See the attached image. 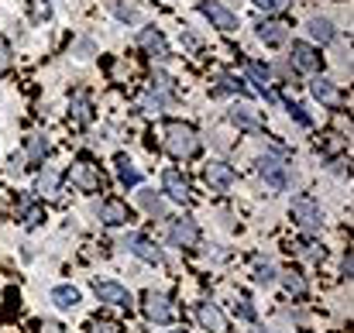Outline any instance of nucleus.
<instances>
[{
    "label": "nucleus",
    "mask_w": 354,
    "mask_h": 333,
    "mask_svg": "<svg viewBox=\"0 0 354 333\" xmlns=\"http://www.w3.org/2000/svg\"><path fill=\"white\" fill-rule=\"evenodd\" d=\"M100 220L107 223V227H124V223L131 220V210H127V203H124V200L111 196V200H104V203H100Z\"/></svg>",
    "instance_id": "18"
},
{
    "label": "nucleus",
    "mask_w": 354,
    "mask_h": 333,
    "mask_svg": "<svg viewBox=\"0 0 354 333\" xmlns=\"http://www.w3.org/2000/svg\"><path fill=\"white\" fill-rule=\"evenodd\" d=\"M138 203H141V210H145L148 217L165 220V200H162V193H155V189H141V193H138Z\"/></svg>",
    "instance_id": "24"
},
{
    "label": "nucleus",
    "mask_w": 354,
    "mask_h": 333,
    "mask_svg": "<svg viewBox=\"0 0 354 333\" xmlns=\"http://www.w3.org/2000/svg\"><path fill=\"white\" fill-rule=\"evenodd\" d=\"M275 275H279V272H275L272 258H258V261H254V282H258V285H272Z\"/></svg>",
    "instance_id": "29"
},
{
    "label": "nucleus",
    "mask_w": 354,
    "mask_h": 333,
    "mask_svg": "<svg viewBox=\"0 0 354 333\" xmlns=\"http://www.w3.org/2000/svg\"><path fill=\"white\" fill-rule=\"evenodd\" d=\"M254 35H258L261 45L279 48V45H286V38H289V21H282V17H261V21L254 24Z\"/></svg>",
    "instance_id": "10"
},
{
    "label": "nucleus",
    "mask_w": 354,
    "mask_h": 333,
    "mask_svg": "<svg viewBox=\"0 0 354 333\" xmlns=\"http://www.w3.org/2000/svg\"><path fill=\"white\" fill-rule=\"evenodd\" d=\"M114 169H118V179L124 189H134V186H141V172H138V165L127 158V155H118L114 158Z\"/></svg>",
    "instance_id": "22"
},
{
    "label": "nucleus",
    "mask_w": 354,
    "mask_h": 333,
    "mask_svg": "<svg viewBox=\"0 0 354 333\" xmlns=\"http://www.w3.org/2000/svg\"><path fill=\"white\" fill-rule=\"evenodd\" d=\"M258 175H261V182H265L268 189H275V193H286V189L292 186V172H289L286 158L275 155V151H265V155L258 158Z\"/></svg>",
    "instance_id": "2"
},
{
    "label": "nucleus",
    "mask_w": 354,
    "mask_h": 333,
    "mask_svg": "<svg viewBox=\"0 0 354 333\" xmlns=\"http://www.w3.org/2000/svg\"><path fill=\"white\" fill-rule=\"evenodd\" d=\"M10 62H14L10 41H3V38H0V73H7V69H10Z\"/></svg>",
    "instance_id": "35"
},
{
    "label": "nucleus",
    "mask_w": 354,
    "mask_h": 333,
    "mask_svg": "<svg viewBox=\"0 0 354 333\" xmlns=\"http://www.w3.org/2000/svg\"><path fill=\"white\" fill-rule=\"evenodd\" d=\"M251 333H268V330H265V327H254V330H251Z\"/></svg>",
    "instance_id": "40"
},
{
    "label": "nucleus",
    "mask_w": 354,
    "mask_h": 333,
    "mask_svg": "<svg viewBox=\"0 0 354 333\" xmlns=\"http://www.w3.org/2000/svg\"><path fill=\"white\" fill-rule=\"evenodd\" d=\"M69 179H73V186H76L80 193H104V172H100V165H97L93 158H86V155L73 162Z\"/></svg>",
    "instance_id": "4"
},
{
    "label": "nucleus",
    "mask_w": 354,
    "mask_h": 333,
    "mask_svg": "<svg viewBox=\"0 0 354 333\" xmlns=\"http://www.w3.org/2000/svg\"><path fill=\"white\" fill-rule=\"evenodd\" d=\"M224 93H237V97H251V90L244 86V79H237V76H221V83L214 86V97H224Z\"/></svg>",
    "instance_id": "28"
},
{
    "label": "nucleus",
    "mask_w": 354,
    "mask_h": 333,
    "mask_svg": "<svg viewBox=\"0 0 354 333\" xmlns=\"http://www.w3.org/2000/svg\"><path fill=\"white\" fill-rule=\"evenodd\" d=\"M69 111H73V117H76V124H90L93 120V104H90V97L86 93H76L73 97V104H69Z\"/></svg>",
    "instance_id": "27"
},
{
    "label": "nucleus",
    "mask_w": 354,
    "mask_h": 333,
    "mask_svg": "<svg viewBox=\"0 0 354 333\" xmlns=\"http://www.w3.org/2000/svg\"><path fill=\"white\" fill-rule=\"evenodd\" d=\"M52 306L62 310V313H73L80 306V289L76 285H55L52 289Z\"/></svg>",
    "instance_id": "21"
},
{
    "label": "nucleus",
    "mask_w": 354,
    "mask_h": 333,
    "mask_svg": "<svg viewBox=\"0 0 354 333\" xmlns=\"http://www.w3.org/2000/svg\"><path fill=\"white\" fill-rule=\"evenodd\" d=\"M234 313L241 316V320H248V323H254V320H258V313H254V306H251V299H248V296H237L234 299Z\"/></svg>",
    "instance_id": "32"
},
{
    "label": "nucleus",
    "mask_w": 354,
    "mask_h": 333,
    "mask_svg": "<svg viewBox=\"0 0 354 333\" xmlns=\"http://www.w3.org/2000/svg\"><path fill=\"white\" fill-rule=\"evenodd\" d=\"M227 120H231V124H234V127H241V131H251V134H261V120H258V117H254V111H251V107H244V104H241V107H231V111H227Z\"/></svg>",
    "instance_id": "19"
},
{
    "label": "nucleus",
    "mask_w": 354,
    "mask_h": 333,
    "mask_svg": "<svg viewBox=\"0 0 354 333\" xmlns=\"http://www.w3.org/2000/svg\"><path fill=\"white\" fill-rule=\"evenodd\" d=\"M41 333H66V327H59V323H52V320H45L41 327H38Z\"/></svg>",
    "instance_id": "39"
},
{
    "label": "nucleus",
    "mask_w": 354,
    "mask_h": 333,
    "mask_svg": "<svg viewBox=\"0 0 354 333\" xmlns=\"http://www.w3.org/2000/svg\"><path fill=\"white\" fill-rule=\"evenodd\" d=\"M90 333H120V327L114 320H93V323H90Z\"/></svg>",
    "instance_id": "37"
},
{
    "label": "nucleus",
    "mask_w": 354,
    "mask_h": 333,
    "mask_svg": "<svg viewBox=\"0 0 354 333\" xmlns=\"http://www.w3.org/2000/svg\"><path fill=\"white\" fill-rule=\"evenodd\" d=\"M172 333H183V330H172Z\"/></svg>",
    "instance_id": "41"
},
{
    "label": "nucleus",
    "mask_w": 354,
    "mask_h": 333,
    "mask_svg": "<svg viewBox=\"0 0 354 333\" xmlns=\"http://www.w3.org/2000/svg\"><path fill=\"white\" fill-rule=\"evenodd\" d=\"M251 3H254V7H261L265 14H279V10H282L289 0H251Z\"/></svg>",
    "instance_id": "36"
},
{
    "label": "nucleus",
    "mask_w": 354,
    "mask_h": 333,
    "mask_svg": "<svg viewBox=\"0 0 354 333\" xmlns=\"http://www.w3.org/2000/svg\"><path fill=\"white\" fill-rule=\"evenodd\" d=\"M275 278L282 282V289H286L292 299H306V296H310V282H306V275H303L299 268H282Z\"/></svg>",
    "instance_id": "17"
},
{
    "label": "nucleus",
    "mask_w": 354,
    "mask_h": 333,
    "mask_svg": "<svg viewBox=\"0 0 354 333\" xmlns=\"http://www.w3.org/2000/svg\"><path fill=\"white\" fill-rule=\"evenodd\" d=\"M306 35H310L313 41H320V45H330L337 31H334V24H330L327 17H310V21H306Z\"/></svg>",
    "instance_id": "23"
},
{
    "label": "nucleus",
    "mask_w": 354,
    "mask_h": 333,
    "mask_svg": "<svg viewBox=\"0 0 354 333\" xmlns=\"http://www.w3.org/2000/svg\"><path fill=\"white\" fill-rule=\"evenodd\" d=\"M120 247H127L134 258H141L145 265H162L165 261V254H162V247L155 244V240H148L145 234H127L124 240H120Z\"/></svg>",
    "instance_id": "8"
},
{
    "label": "nucleus",
    "mask_w": 354,
    "mask_h": 333,
    "mask_svg": "<svg viewBox=\"0 0 354 333\" xmlns=\"http://www.w3.org/2000/svg\"><path fill=\"white\" fill-rule=\"evenodd\" d=\"M169 240H172V247H183V251L200 247V227H196V220L193 217L169 220Z\"/></svg>",
    "instance_id": "6"
},
{
    "label": "nucleus",
    "mask_w": 354,
    "mask_h": 333,
    "mask_svg": "<svg viewBox=\"0 0 354 333\" xmlns=\"http://www.w3.org/2000/svg\"><path fill=\"white\" fill-rule=\"evenodd\" d=\"M292 247H296V254H299L303 261H320V258H324V247L313 244V240H296Z\"/></svg>",
    "instance_id": "31"
},
{
    "label": "nucleus",
    "mask_w": 354,
    "mask_h": 333,
    "mask_svg": "<svg viewBox=\"0 0 354 333\" xmlns=\"http://www.w3.org/2000/svg\"><path fill=\"white\" fill-rule=\"evenodd\" d=\"M196 7H200V14H203V17H207L217 31H224V35H227V31H237V24H241L234 10H227L221 0H200Z\"/></svg>",
    "instance_id": "9"
},
{
    "label": "nucleus",
    "mask_w": 354,
    "mask_h": 333,
    "mask_svg": "<svg viewBox=\"0 0 354 333\" xmlns=\"http://www.w3.org/2000/svg\"><path fill=\"white\" fill-rule=\"evenodd\" d=\"M93 292L100 296V303H111V306H120V310H131V292H127L120 282H107V278L100 282V278H97V282H93Z\"/></svg>",
    "instance_id": "15"
},
{
    "label": "nucleus",
    "mask_w": 354,
    "mask_h": 333,
    "mask_svg": "<svg viewBox=\"0 0 354 333\" xmlns=\"http://www.w3.org/2000/svg\"><path fill=\"white\" fill-rule=\"evenodd\" d=\"M289 213H292V220L299 230H306V234H320L324 230V210H320V203L313 200V196H306V193H299V196H292V203H289Z\"/></svg>",
    "instance_id": "3"
},
{
    "label": "nucleus",
    "mask_w": 354,
    "mask_h": 333,
    "mask_svg": "<svg viewBox=\"0 0 354 333\" xmlns=\"http://www.w3.org/2000/svg\"><path fill=\"white\" fill-rule=\"evenodd\" d=\"M289 66L296 73H320L324 69V55L310 45V41H292L289 48Z\"/></svg>",
    "instance_id": "7"
},
{
    "label": "nucleus",
    "mask_w": 354,
    "mask_h": 333,
    "mask_svg": "<svg viewBox=\"0 0 354 333\" xmlns=\"http://www.w3.org/2000/svg\"><path fill=\"white\" fill-rule=\"evenodd\" d=\"M162 193H165L169 200H176V203H189V200H193L189 179H186L179 169H165V172H162Z\"/></svg>",
    "instance_id": "12"
},
{
    "label": "nucleus",
    "mask_w": 354,
    "mask_h": 333,
    "mask_svg": "<svg viewBox=\"0 0 354 333\" xmlns=\"http://www.w3.org/2000/svg\"><path fill=\"white\" fill-rule=\"evenodd\" d=\"M35 193H38L41 200L59 196V172H55V169H41V172H38V182H35Z\"/></svg>",
    "instance_id": "25"
},
{
    "label": "nucleus",
    "mask_w": 354,
    "mask_h": 333,
    "mask_svg": "<svg viewBox=\"0 0 354 333\" xmlns=\"http://www.w3.org/2000/svg\"><path fill=\"white\" fill-rule=\"evenodd\" d=\"M45 155H48V141H45L41 134H31L28 144H24V162H28V169H41V165H45Z\"/></svg>",
    "instance_id": "20"
},
{
    "label": "nucleus",
    "mask_w": 354,
    "mask_h": 333,
    "mask_svg": "<svg viewBox=\"0 0 354 333\" xmlns=\"http://www.w3.org/2000/svg\"><path fill=\"white\" fill-rule=\"evenodd\" d=\"M138 45H141V52L148 55V59H155V62H165L172 52H169V41H165V35L158 31V28H141L138 31Z\"/></svg>",
    "instance_id": "11"
},
{
    "label": "nucleus",
    "mask_w": 354,
    "mask_h": 333,
    "mask_svg": "<svg viewBox=\"0 0 354 333\" xmlns=\"http://www.w3.org/2000/svg\"><path fill=\"white\" fill-rule=\"evenodd\" d=\"M244 73H248V79L254 83V90H258L265 100H275L272 90H268V69H261L258 62H244Z\"/></svg>",
    "instance_id": "26"
},
{
    "label": "nucleus",
    "mask_w": 354,
    "mask_h": 333,
    "mask_svg": "<svg viewBox=\"0 0 354 333\" xmlns=\"http://www.w3.org/2000/svg\"><path fill=\"white\" fill-rule=\"evenodd\" d=\"M162 148L172 158H196L200 155V131L183 120H165L162 124Z\"/></svg>",
    "instance_id": "1"
},
{
    "label": "nucleus",
    "mask_w": 354,
    "mask_h": 333,
    "mask_svg": "<svg viewBox=\"0 0 354 333\" xmlns=\"http://www.w3.org/2000/svg\"><path fill=\"white\" fill-rule=\"evenodd\" d=\"M151 90H158V93L172 97V90H176V86H172V79H169L165 73H155V76H151Z\"/></svg>",
    "instance_id": "33"
},
{
    "label": "nucleus",
    "mask_w": 354,
    "mask_h": 333,
    "mask_svg": "<svg viewBox=\"0 0 354 333\" xmlns=\"http://www.w3.org/2000/svg\"><path fill=\"white\" fill-rule=\"evenodd\" d=\"M303 333H306V330H303Z\"/></svg>",
    "instance_id": "42"
},
{
    "label": "nucleus",
    "mask_w": 354,
    "mask_h": 333,
    "mask_svg": "<svg viewBox=\"0 0 354 333\" xmlns=\"http://www.w3.org/2000/svg\"><path fill=\"white\" fill-rule=\"evenodd\" d=\"M17 207H21V217H24V227H38V223L45 220V210H41L38 203H31L28 196H24V200H21Z\"/></svg>",
    "instance_id": "30"
},
{
    "label": "nucleus",
    "mask_w": 354,
    "mask_h": 333,
    "mask_svg": "<svg viewBox=\"0 0 354 333\" xmlns=\"http://www.w3.org/2000/svg\"><path fill=\"white\" fill-rule=\"evenodd\" d=\"M203 179H207L210 189L227 193V189L237 182V172H234V165H227V162H210V165L203 169Z\"/></svg>",
    "instance_id": "13"
},
{
    "label": "nucleus",
    "mask_w": 354,
    "mask_h": 333,
    "mask_svg": "<svg viewBox=\"0 0 354 333\" xmlns=\"http://www.w3.org/2000/svg\"><path fill=\"white\" fill-rule=\"evenodd\" d=\"M111 7H114V14H118L120 21H138V10L134 7H124L120 0H111Z\"/></svg>",
    "instance_id": "34"
},
{
    "label": "nucleus",
    "mask_w": 354,
    "mask_h": 333,
    "mask_svg": "<svg viewBox=\"0 0 354 333\" xmlns=\"http://www.w3.org/2000/svg\"><path fill=\"white\" fill-rule=\"evenodd\" d=\"M196 320H200V327L207 333H231V323H227V316H224V310L217 303H200Z\"/></svg>",
    "instance_id": "14"
},
{
    "label": "nucleus",
    "mask_w": 354,
    "mask_h": 333,
    "mask_svg": "<svg viewBox=\"0 0 354 333\" xmlns=\"http://www.w3.org/2000/svg\"><path fill=\"white\" fill-rule=\"evenodd\" d=\"M310 93H313V100H320L324 107H344V97H341V90L330 83V79H324V76H313L310 79Z\"/></svg>",
    "instance_id": "16"
},
{
    "label": "nucleus",
    "mask_w": 354,
    "mask_h": 333,
    "mask_svg": "<svg viewBox=\"0 0 354 333\" xmlns=\"http://www.w3.org/2000/svg\"><path fill=\"white\" fill-rule=\"evenodd\" d=\"M289 113H292V117H296V120H299L303 127H313V120H310V117L303 113V107H299V104H289Z\"/></svg>",
    "instance_id": "38"
},
{
    "label": "nucleus",
    "mask_w": 354,
    "mask_h": 333,
    "mask_svg": "<svg viewBox=\"0 0 354 333\" xmlns=\"http://www.w3.org/2000/svg\"><path fill=\"white\" fill-rule=\"evenodd\" d=\"M141 310H145V316H148V323H155V327H169L172 320H176V306H172V299L165 296V292H145V303H141Z\"/></svg>",
    "instance_id": "5"
}]
</instances>
